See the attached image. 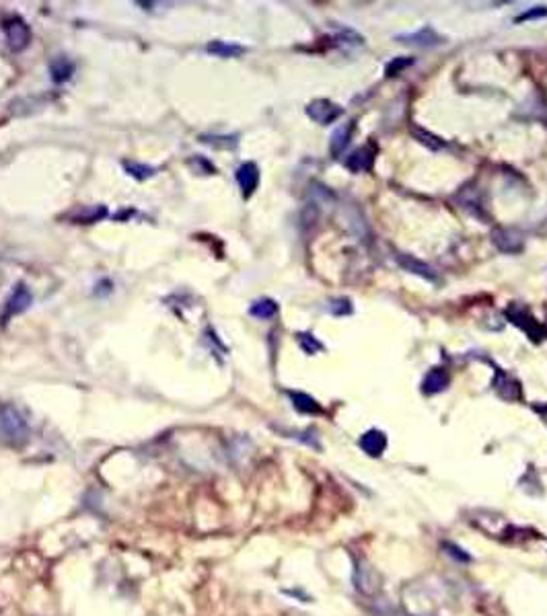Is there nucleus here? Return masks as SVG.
I'll list each match as a JSON object with an SVG mask.
<instances>
[{
    "label": "nucleus",
    "mask_w": 547,
    "mask_h": 616,
    "mask_svg": "<svg viewBox=\"0 0 547 616\" xmlns=\"http://www.w3.org/2000/svg\"><path fill=\"white\" fill-rule=\"evenodd\" d=\"M0 434H2V438H6L10 442H19L27 434L25 419L8 405L0 407Z\"/></svg>",
    "instance_id": "nucleus-1"
},
{
    "label": "nucleus",
    "mask_w": 547,
    "mask_h": 616,
    "mask_svg": "<svg viewBox=\"0 0 547 616\" xmlns=\"http://www.w3.org/2000/svg\"><path fill=\"white\" fill-rule=\"evenodd\" d=\"M2 29H4V37L8 42V48L15 50V52H21L29 46L31 42V31L27 27V23L19 17H10L2 23Z\"/></svg>",
    "instance_id": "nucleus-2"
},
{
    "label": "nucleus",
    "mask_w": 547,
    "mask_h": 616,
    "mask_svg": "<svg viewBox=\"0 0 547 616\" xmlns=\"http://www.w3.org/2000/svg\"><path fill=\"white\" fill-rule=\"evenodd\" d=\"M342 113H344V109H342L340 105H336V103H331V101H327V99H315V101H311V103L306 105V115H309L313 121L321 123V125H329V123H333L338 117H342Z\"/></svg>",
    "instance_id": "nucleus-3"
},
{
    "label": "nucleus",
    "mask_w": 547,
    "mask_h": 616,
    "mask_svg": "<svg viewBox=\"0 0 547 616\" xmlns=\"http://www.w3.org/2000/svg\"><path fill=\"white\" fill-rule=\"evenodd\" d=\"M506 317L510 319L512 325L521 327L529 337H535V339H544V337H547V331L537 323V321H535V319H533V315H529L527 310H523V308H519V306H510V308L506 310Z\"/></svg>",
    "instance_id": "nucleus-4"
},
{
    "label": "nucleus",
    "mask_w": 547,
    "mask_h": 616,
    "mask_svg": "<svg viewBox=\"0 0 547 616\" xmlns=\"http://www.w3.org/2000/svg\"><path fill=\"white\" fill-rule=\"evenodd\" d=\"M492 243L502 253H521L525 247V238L519 230L512 228H498L492 232Z\"/></svg>",
    "instance_id": "nucleus-5"
},
{
    "label": "nucleus",
    "mask_w": 547,
    "mask_h": 616,
    "mask_svg": "<svg viewBox=\"0 0 547 616\" xmlns=\"http://www.w3.org/2000/svg\"><path fill=\"white\" fill-rule=\"evenodd\" d=\"M395 39L406 46H416V48H436V46L444 44V37L438 35L432 27H422L420 31H414V33H399V35H395Z\"/></svg>",
    "instance_id": "nucleus-6"
},
{
    "label": "nucleus",
    "mask_w": 547,
    "mask_h": 616,
    "mask_svg": "<svg viewBox=\"0 0 547 616\" xmlns=\"http://www.w3.org/2000/svg\"><path fill=\"white\" fill-rule=\"evenodd\" d=\"M31 302H33V296H31V292L25 288V283H19L12 292H10V296L6 298V302H4V321L6 319H10V317H15V315H21V313H25L29 306H31Z\"/></svg>",
    "instance_id": "nucleus-7"
},
{
    "label": "nucleus",
    "mask_w": 547,
    "mask_h": 616,
    "mask_svg": "<svg viewBox=\"0 0 547 616\" xmlns=\"http://www.w3.org/2000/svg\"><path fill=\"white\" fill-rule=\"evenodd\" d=\"M395 261H397V265L399 267H403L408 274H414V276H418V278H424L428 281H434L436 280V274H434V270L424 263V261H420V259H416L414 255H408V253H397L395 255Z\"/></svg>",
    "instance_id": "nucleus-8"
},
{
    "label": "nucleus",
    "mask_w": 547,
    "mask_h": 616,
    "mask_svg": "<svg viewBox=\"0 0 547 616\" xmlns=\"http://www.w3.org/2000/svg\"><path fill=\"white\" fill-rule=\"evenodd\" d=\"M494 389L498 392V396L504 398V401H519L521 398V385H519V380H514L512 376H508L502 370L496 372Z\"/></svg>",
    "instance_id": "nucleus-9"
},
{
    "label": "nucleus",
    "mask_w": 547,
    "mask_h": 616,
    "mask_svg": "<svg viewBox=\"0 0 547 616\" xmlns=\"http://www.w3.org/2000/svg\"><path fill=\"white\" fill-rule=\"evenodd\" d=\"M237 183H239L245 197H249L259 185V168H257V165L255 163H243L241 167L237 168Z\"/></svg>",
    "instance_id": "nucleus-10"
},
{
    "label": "nucleus",
    "mask_w": 547,
    "mask_h": 616,
    "mask_svg": "<svg viewBox=\"0 0 547 616\" xmlns=\"http://www.w3.org/2000/svg\"><path fill=\"white\" fill-rule=\"evenodd\" d=\"M372 163H374V150H372V146H361V148H356L348 157L346 167L350 168L352 173H363V170L372 168Z\"/></svg>",
    "instance_id": "nucleus-11"
},
{
    "label": "nucleus",
    "mask_w": 547,
    "mask_h": 616,
    "mask_svg": "<svg viewBox=\"0 0 547 616\" xmlns=\"http://www.w3.org/2000/svg\"><path fill=\"white\" fill-rule=\"evenodd\" d=\"M361 448L365 450L368 456H381L387 448V436L381 430H368L361 438Z\"/></svg>",
    "instance_id": "nucleus-12"
},
{
    "label": "nucleus",
    "mask_w": 547,
    "mask_h": 616,
    "mask_svg": "<svg viewBox=\"0 0 547 616\" xmlns=\"http://www.w3.org/2000/svg\"><path fill=\"white\" fill-rule=\"evenodd\" d=\"M449 387V374L442 368H432L422 380V391L426 394H438Z\"/></svg>",
    "instance_id": "nucleus-13"
},
{
    "label": "nucleus",
    "mask_w": 547,
    "mask_h": 616,
    "mask_svg": "<svg viewBox=\"0 0 547 616\" xmlns=\"http://www.w3.org/2000/svg\"><path fill=\"white\" fill-rule=\"evenodd\" d=\"M379 575L368 567V565H361L356 569V588L363 594H374L379 590Z\"/></svg>",
    "instance_id": "nucleus-14"
},
{
    "label": "nucleus",
    "mask_w": 547,
    "mask_h": 616,
    "mask_svg": "<svg viewBox=\"0 0 547 616\" xmlns=\"http://www.w3.org/2000/svg\"><path fill=\"white\" fill-rule=\"evenodd\" d=\"M50 74H52V80H54V82H58V85H60V82H66V80L74 74V64L64 56L54 58V60L50 62Z\"/></svg>",
    "instance_id": "nucleus-15"
},
{
    "label": "nucleus",
    "mask_w": 547,
    "mask_h": 616,
    "mask_svg": "<svg viewBox=\"0 0 547 616\" xmlns=\"http://www.w3.org/2000/svg\"><path fill=\"white\" fill-rule=\"evenodd\" d=\"M249 315L255 317V319H261V321H268V319H274L278 315V304L272 300V298H261V300H255L251 306H249Z\"/></svg>",
    "instance_id": "nucleus-16"
},
{
    "label": "nucleus",
    "mask_w": 547,
    "mask_h": 616,
    "mask_svg": "<svg viewBox=\"0 0 547 616\" xmlns=\"http://www.w3.org/2000/svg\"><path fill=\"white\" fill-rule=\"evenodd\" d=\"M206 50L210 54L218 58H237L245 54L243 46H237V44H229V42H212L206 46Z\"/></svg>",
    "instance_id": "nucleus-17"
},
{
    "label": "nucleus",
    "mask_w": 547,
    "mask_h": 616,
    "mask_svg": "<svg viewBox=\"0 0 547 616\" xmlns=\"http://www.w3.org/2000/svg\"><path fill=\"white\" fill-rule=\"evenodd\" d=\"M350 134H352V123L342 125V127H338V130L333 132V136H331V144H329V150H331L333 157H338V155L344 152V148L348 146Z\"/></svg>",
    "instance_id": "nucleus-18"
},
{
    "label": "nucleus",
    "mask_w": 547,
    "mask_h": 616,
    "mask_svg": "<svg viewBox=\"0 0 547 616\" xmlns=\"http://www.w3.org/2000/svg\"><path fill=\"white\" fill-rule=\"evenodd\" d=\"M412 136L420 142V144H424L426 148H430V150H442L444 148V142L438 138V136H434V134H430L428 130L424 127H418V125H412Z\"/></svg>",
    "instance_id": "nucleus-19"
},
{
    "label": "nucleus",
    "mask_w": 547,
    "mask_h": 616,
    "mask_svg": "<svg viewBox=\"0 0 547 616\" xmlns=\"http://www.w3.org/2000/svg\"><path fill=\"white\" fill-rule=\"evenodd\" d=\"M290 401H293L295 409L301 411V413H319L321 411L317 401L313 396L304 394V392H290Z\"/></svg>",
    "instance_id": "nucleus-20"
},
{
    "label": "nucleus",
    "mask_w": 547,
    "mask_h": 616,
    "mask_svg": "<svg viewBox=\"0 0 547 616\" xmlns=\"http://www.w3.org/2000/svg\"><path fill=\"white\" fill-rule=\"evenodd\" d=\"M123 168L128 170L130 177H134L138 181H144V179H148V177H153L157 173L155 167L144 165V163H136V161H123Z\"/></svg>",
    "instance_id": "nucleus-21"
},
{
    "label": "nucleus",
    "mask_w": 547,
    "mask_h": 616,
    "mask_svg": "<svg viewBox=\"0 0 547 616\" xmlns=\"http://www.w3.org/2000/svg\"><path fill=\"white\" fill-rule=\"evenodd\" d=\"M105 216H107V208L105 206H93V208L80 210L74 220L76 222H83V225H91V222H97V220H101Z\"/></svg>",
    "instance_id": "nucleus-22"
},
{
    "label": "nucleus",
    "mask_w": 547,
    "mask_h": 616,
    "mask_svg": "<svg viewBox=\"0 0 547 616\" xmlns=\"http://www.w3.org/2000/svg\"><path fill=\"white\" fill-rule=\"evenodd\" d=\"M297 341H299L301 349H303L304 353H309V355H315L317 351H323L321 341H317V337H313L311 333H299Z\"/></svg>",
    "instance_id": "nucleus-23"
},
{
    "label": "nucleus",
    "mask_w": 547,
    "mask_h": 616,
    "mask_svg": "<svg viewBox=\"0 0 547 616\" xmlns=\"http://www.w3.org/2000/svg\"><path fill=\"white\" fill-rule=\"evenodd\" d=\"M327 310L336 317H346L352 313V302L348 298H333V300H329Z\"/></svg>",
    "instance_id": "nucleus-24"
},
{
    "label": "nucleus",
    "mask_w": 547,
    "mask_h": 616,
    "mask_svg": "<svg viewBox=\"0 0 547 616\" xmlns=\"http://www.w3.org/2000/svg\"><path fill=\"white\" fill-rule=\"evenodd\" d=\"M412 64H414V58H395V60H391V62L387 64L385 72H387V76H397V74H401L406 68H410Z\"/></svg>",
    "instance_id": "nucleus-25"
},
{
    "label": "nucleus",
    "mask_w": 547,
    "mask_h": 616,
    "mask_svg": "<svg viewBox=\"0 0 547 616\" xmlns=\"http://www.w3.org/2000/svg\"><path fill=\"white\" fill-rule=\"evenodd\" d=\"M544 17H547V6H535V8H531V10H525V12H521V15L514 19V23L535 21V19H544Z\"/></svg>",
    "instance_id": "nucleus-26"
},
{
    "label": "nucleus",
    "mask_w": 547,
    "mask_h": 616,
    "mask_svg": "<svg viewBox=\"0 0 547 616\" xmlns=\"http://www.w3.org/2000/svg\"><path fill=\"white\" fill-rule=\"evenodd\" d=\"M461 549H457V547H453V545H449V553L453 555V557H457L459 561H469V555L467 553H459Z\"/></svg>",
    "instance_id": "nucleus-27"
},
{
    "label": "nucleus",
    "mask_w": 547,
    "mask_h": 616,
    "mask_svg": "<svg viewBox=\"0 0 547 616\" xmlns=\"http://www.w3.org/2000/svg\"><path fill=\"white\" fill-rule=\"evenodd\" d=\"M544 417H546V423H547V409H546V411H544Z\"/></svg>",
    "instance_id": "nucleus-28"
}]
</instances>
